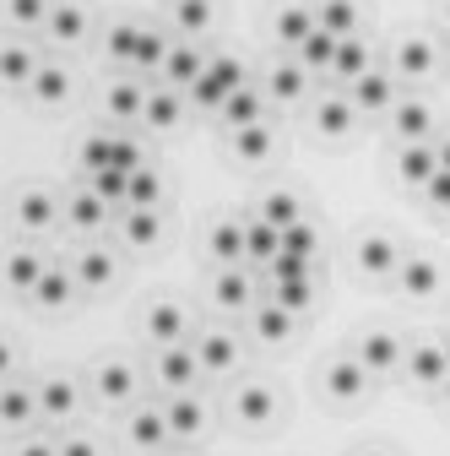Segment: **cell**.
Masks as SVG:
<instances>
[{
	"label": "cell",
	"instance_id": "6da1fadb",
	"mask_svg": "<svg viewBox=\"0 0 450 456\" xmlns=\"http://www.w3.org/2000/svg\"><path fill=\"white\" fill-rule=\"evenodd\" d=\"M239 87H245V66L234 61V54H212L206 71L190 82V98L201 109H222V103H229V93H239Z\"/></svg>",
	"mask_w": 450,
	"mask_h": 456
},
{
	"label": "cell",
	"instance_id": "7a4b0ae2",
	"mask_svg": "<svg viewBox=\"0 0 450 456\" xmlns=\"http://www.w3.org/2000/svg\"><path fill=\"white\" fill-rule=\"evenodd\" d=\"M196 375H206L201 359H196V342H168V348H157V380L168 391H185Z\"/></svg>",
	"mask_w": 450,
	"mask_h": 456
},
{
	"label": "cell",
	"instance_id": "3957f363",
	"mask_svg": "<svg viewBox=\"0 0 450 456\" xmlns=\"http://www.w3.org/2000/svg\"><path fill=\"white\" fill-rule=\"evenodd\" d=\"M358 364H364L369 375H390V370H402V364H407L402 337H390V331H369V337H358Z\"/></svg>",
	"mask_w": 450,
	"mask_h": 456
},
{
	"label": "cell",
	"instance_id": "277c9868",
	"mask_svg": "<svg viewBox=\"0 0 450 456\" xmlns=\"http://www.w3.org/2000/svg\"><path fill=\"white\" fill-rule=\"evenodd\" d=\"M212 256L222 266L250 261V217H222V223H212Z\"/></svg>",
	"mask_w": 450,
	"mask_h": 456
},
{
	"label": "cell",
	"instance_id": "5b68a950",
	"mask_svg": "<svg viewBox=\"0 0 450 456\" xmlns=\"http://www.w3.org/2000/svg\"><path fill=\"white\" fill-rule=\"evenodd\" d=\"M348 98H353V109H364V114L397 109V82H390V71H364L358 82H348Z\"/></svg>",
	"mask_w": 450,
	"mask_h": 456
},
{
	"label": "cell",
	"instance_id": "8992f818",
	"mask_svg": "<svg viewBox=\"0 0 450 456\" xmlns=\"http://www.w3.org/2000/svg\"><path fill=\"white\" fill-rule=\"evenodd\" d=\"M206 71V54L190 44V38H174V49H168V61H163V77L157 82H168V87H185L190 93V82Z\"/></svg>",
	"mask_w": 450,
	"mask_h": 456
},
{
	"label": "cell",
	"instance_id": "52a82bcc",
	"mask_svg": "<svg viewBox=\"0 0 450 456\" xmlns=\"http://www.w3.org/2000/svg\"><path fill=\"white\" fill-rule=\"evenodd\" d=\"M407 370H413V380H423V386H445V375H450L445 342H434V337L413 342V348H407Z\"/></svg>",
	"mask_w": 450,
	"mask_h": 456
},
{
	"label": "cell",
	"instance_id": "ba28073f",
	"mask_svg": "<svg viewBox=\"0 0 450 456\" xmlns=\"http://www.w3.org/2000/svg\"><path fill=\"white\" fill-rule=\"evenodd\" d=\"M390 126H397L402 147H407V142H434V114H429V103H418V98H397V109H390Z\"/></svg>",
	"mask_w": 450,
	"mask_h": 456
},
{
	"label": "cell",
	"instance_id": "9c48e42d",
	"mask_svg": "<svg viewBox=\"0 0 450 456\" xmlns=\"http://www.w3.org/2000/svg\"><path fill=\"white\" fill-rule=\"evenodd\" d=\"M217 305H229V310H245L255 294H261V272H245V266H222L217 272Z\"/></svg>",
	"mask_w": 450,
	"mask_h": 456
},
{
	"label": "cell",
	"instance_id": "30bf717a",
	"mask_svg": "<svg viewBox=\"0 0 450 456\" xmlns=\"http://www.w3.org/2000/svg\"><path fill=\"white\" fill-rule=\"evenodd\" d=\"M397 289H402L407 299H429V294L439 289V266H434L429 256H402V266H397Z\"/></svg>",
	"mask_w": 450,
	"mask_h": 456
},
{
	"label": "cell",
	"instance_id": "8fae6325",
	"mask_svg": "<svg viewBox=\"0 0 450 456\" xmlns=\"http://www.w3.org/2000/svg\"><path fill=\"white\" fill-rule=\"evenodd\" d=\"M397 266H402V250L390 245L385 234L358 240V272H364V277H397Z\"/></svg>",
	"mask_w": 450,
	"mask_h": 456
},
{
	"label": "cell",
	"instance_id": "7c38bea8",
	"mask_svg": "<svg viewBox=\"0 0 450 456\" xmlns=\"http://www.w3.org/2000/svg\"><path fill=\"white\" fill-rule=\"evenodd\" d=\"M147 93H152V87H141L136 77H120V82H108L103 103H108V114H115V120H141V114H147Z\"/></svg>",
	"mask_w": 450,
	"mask_h": 456
},
{
	"label": "cell",
	"instance_id": "4fadbf2b",
	"mask_svg": "<svg viewBox=\"0 0 450 456\" xmlns=\"http://www.w3.org/2000/svg\"><path fill=\"white\" fill-rule=\"evenodd\" d=\"M397 175H402L407 185H429V180L439 175V152H434V142H407L402 158H397Z\"/></svg>",
	"mask_w": 450,
	"mask_h": 456
},
{
	"label": "cell",
	"instance_id": "5bb4252c",
	"mask_svg": "<svg viewBox=\"0 0 450 456\" xmlns=\"http://www.w3.org/2000/svg\"><path fill=\"white\" fill-rule=\"evenodd\" d=\"M353 120H358V109H353V98H315V131L320 136H348L353 131Z\"/></svg>",
	"mask_w": 450,
	"mask_h": 456
},
{
	"label": "cell",
	"instance_id": "9a60e30c",
	"mask_svg": "<svg viewBox=\"0 0 450 456\" xmlns=\"http://www.w3.org/2000/svg\"><path fill=\"white\" fill-rule=\"evenodd\" d=\"M196 359H201L206 375H229V370L239 364V348H234L229 331H206V337L196 342Z\"/></svg>",
	"mask_w": 450,
	"mask_h": 456
},
{
	"label": "cell",
	"instance_id": "2e32d148",
	"mask_svg": "<svg viewBox=\"0 0 450 456\" xmlns=\"http://www.w3.org/2000/svg\"><path fill=\"white\" fill-rule=\"evenodd\" d=\"M71 413H76V380L49 375L38 386V419H71Z\"/></svg>",
	"mask_w": 450,
	"mask_h": 456
},
{
	"label": "cell",
	"instance_id": "e0dca14e",
	"mask_svg": "<svg viewBox=\"0 0 450 456\" xmlns=\"http://www.w3.org/2000/svg\"><path fill=\"white\" fill-rule=\"evenodd\" d=\"M277 413V396H271V386H261V380H245L239 391H234V419H245V424H266Z\"/></svg>",
	"mask_w": 450,
	"mask_h": 456
},
{
	"label": "cell",
	"instance_id": "ac0fdd59",
	"mask_svg": "<svg viewBox=\"0 0 450 456\" xmlns=\"http://www.w3.org/2000/svg\"><path fill=\"white\" fill-rule=\"evenodd\" d=\"M364 380H369V370L358 364V354H353V359H336V364L325 370V396H336V403H353V396L364 391Z\"/></svg>",
	"mask_w": 450,
	"mask_h": 456
},
{
	"label": "cell",
	"instance_id": "d6986e66",
	"mask_svg": "<svg viewBox=\"0 0 450 456\" xmlns=\"http://www.w3.org/2000/svg\"><path fill=\"white\" fill-rule=\"evenodd\" d=\"M364 71H374V66H369V44H364L358 33L336 38V61H331V77H342V82H358Z\"/></svg>",
	"mask_w": 450,
	"mask_h": 456
},
{
	"label": "cell",
	"instance_id": "ffe728a7",
	"mask_svg": "<svg viewBox=\"0 0 450 456\" xmlns=\"http://www.w3.org/2000/svg\"><path fill=\"white\" fill-rule=\"evenodd\" d=\"M429 71H434V38L407 33L397 44V77H429Z\"/></svg>",
	"mask_w": 450,
	"mask_h": 456
},
{
	"label": "cell",
	"instance_id": "44dd1931",
	"mask_svg": "<svg viewBox=\"0 0 450 456\" xmlns=\"http://www.w3.org/2000/svg\"><path fill=\"white\" fill-rule=\"evenodd\" d=\"M147 331H152V342H157V348H168V342H180V337H185V310H180L174 299H157V305L147 310Z\"/></svg>",
	"mask_w": 450,
	"mask_h": 456
},
{
	"label": "cell",
	"instance_id": "7402d4cb",
	"mask_svg": "<svg viewBox=\"0 0 450 456\" xmlns=\"http://www.w3.org/2000/svg\"><path fill=\"white\" fill-rule=\"evenodd\" d=\"M71 272H76L82 289H108V282H115V256L92 245V250H82V256H76V266H71Z\"/></svg>",
	"mask_w": 450,
	"mask_h": 456
},
{
	"label": "cell",
	"instance_id": "603a6c76",
	"mask_svg": "<svg viewBox=\"0 0 450 456\" xmlns=\"http://www.w3.org/2000/svg\"><path fill=\"white\" fill-rule=\"evenodd\" d=\"M49 223H54V196L22 191V196H17V228H28V234H44Z\"/></svg>",
	"mask_w": 450,
	"mask_h": 456
},
{
	"label": "cell",
	"instance_id": "cb8c5ba5",
	"mask_svg": "<svg viewBox=\"0 0 450 456\" xmlns=\"http://www.w3.org/2000/svg\"><path fill=\"white\" fill-rule=\"evenodd\" d=\"M315 22H320L331 38H348V33H358V6H353V0H320V6H315Z\"/></svg>",
	"mask_w": 450,
	"mask_h": 456
},
{
	"label": "cell",
	"instance_id": "d4e9b609",
	"mask_svg": "<svg viewBox=\"0 0 450 456\" xmlns=\"http://www.w3.org/2000/svg\"><path fill=\"white\" fill-rule=\"evenodd\" d=\"M304 66L299 61H283V66H271V77H266V93L277 98V103H299L304 98Z\"/></svg>",
	"mask_w": 450,
	"mask_h": 456
},
{
	"label": "cell",
	"instance_id": "484cf974",
	"mask_svg": "<svg viewBox=\"0 0 450 456\" xmlns=\"http://www.w3.org/2000/svg\"><path fill=\"white\" fill-rule=\"evenodd\" d=\"M255 217L271 223V228H293V223H304V207H299V196H288V191H271V196H261Z\"/></svg>",
	"mask_w": 450,
	"mask_h": 456
},
{
	"label": "cell",
	"instance_id": "4316f807",
	"mask_svg": "<svg viewBox=\"0 0 450 456\" xmlns=\"http://www.w3.org/2000/svg\"><path fill=\"white\" fill-rule=\"evenodd\" d=\"M320 22H315V6H299V0H293V6H283V12H277V38H283V44H304L309 33H315Z\"/></svg>",
	"mask_w": 450,
	"mask_h": 456
},
{
	"label": "cell",
	"instance_id": "83f0119b",
	"mask_svg": "<svg viewBox=\"0 0 450 456\" xmlns=\"http://www.w3.org/2000/svg\"><path fill=\"white\" fill-rule=\"evenodd\" d=\"M217 114H222V126H229V131H239V126H255V120H261V93L245 82L239 93H229V103H222Z\"/></svg>",
	"mask_w": 450,
	"mask_h": 456
},
{
	"label": "cell",
	"instance_id": "f1b7e54d",
	"mask_svg": "<svg viewBox=\"0 0 450 456\" xmlns=\"http://www.w3.org/2000/svg\"><path fill=\"white\" fill-rule=\"evenodd\" d=\"M92 391L103 396V403H131V391H136V375H131L125 364H103V370L92 375Z\"/></svg>",
	"mask_w": 450,
	"mask_h": 456
},
{
	"label": "cell",
	"instance_id": "f546056e",
	"mask_svg": "<svg viewBox=\"0 0 450 456\" xmlns=\"http://www.w3.org/2000/svg\"><path fill=\"white\" fill-rule=\"evenodd\" d=\"M71 289H76V272H66V266H44V277H38L33 299L54 310V305H66V299H71Z\"/></svg>",
	"mask_w": 450,
	"mask_h": 456
},
{
	"label": "cell",
	"instance_id": "4dcf8cb0",
	"mask_svg": "<svg viewBox=\"0 0 450 456\" xmlns=\"http://www.w3.org/2000/svg\"><path fill=\"white\" fill-rule=\"evenodd\" d=\"M44 33H49V38H60V44H76V38L87 33V17H82V6H71V0H60V6L49 12Z\"/></svg>",
	"mask_w": 450,
	"mask_h": 456
},
{
	"label": "cell",
	"instance_id": "1f68e13d",
	"mask_svg": "<svg viewBox=\"0 0 450 456\" xmlns=\"http://www.w3.org/2000/svg\"><path fill=\"white\" fill-rule=\"evenodd\" d=\"M255 331H261L266 342H283V337L293 331V310H283L277 299L261 294V305H255Z\"/></svg>",
	"mask_w": 450,
	"mask_h": 456
},
{
	"label": "cell",
	"instance_id": "d6a6232c",
	"mask_svg": "<svg viewBox=\"0 0 450 456\" xmlns=\"http://www.w3.org/2000/svg\"><path fill=\"white\" fill-rule=\"evenodd\" d=\"M147 126H174L180 120V87H168V82H157L152 93H147V114H141Z\"/></svg>",
	"mask_w": 450,
	"mask_h": 456
},
{
	"label": "cell",
	"instance_id": "836d02e7",
	"mask_svg": "<svg viewBox=\"0 0 450 456\" xmlns=\"http://www.w3.org/2000/svg\"><path fill=\"white\" fill-rule=\"evenodd\" d=\"M331 61H336V38H331L325 28H315V33L299 44V66H304V71H331Z\"/></svg>",
	"mask_w": 450,
	"mask_h": 456
},
{
	"label": "cell",
	"instance_id": "e575fe53",
	"mask_svg": "<svg viewBox=\"0 0 450 456\" xmlns=\"http://www.w3.org/2000/svg\"><path fill=\"white\" fill-rule=\"evenodd\" d=\"M168 435H174V429H168V419L152 413V408H141V413L131 419V445H141V451H157Z\"/></svg>",
	"mask_w": 450,
	"mask_h": 456
},
{
	"label": "cell",
	"instance_id": "d590c367",
	"mask_svg": "<svg viewBox=\"0 0 450 456\" xmlns=\"http://www.w3.org/2000/svg\"><path fill=\"white\" fill-rule=\"evenodd\" d=\"M163 419H168V429H174V435H196L201 429V403H196V396H185V391H174V403H168L163 408Z\"/></svg>",
	"mask_w": 450,
	"mask_h": 456
},
{
	"label": "cell",
	"instance_id": "8d00e7d4",
	"mask_svg": "<svg viewBox=\"0 0 450 456\" xmlns=\"http://www.w3.org/2000/svg\"><path fill=\"white\" fill-rule=\"evenodd\" d=\"M120 212H125L120 228H125L131 245H152V240H157V228H163V223H157V207H120Z\"/></svg>",
	"mask_w": 450,
	"mask_h": 456
},
{
	"label": "cell",
	"instance_id": "74e56055",
	"mask_svg": "<svg viewBox=\"0 0 450 456\" xmlns=\"http://www.w3.org/2000/svg\"><path fill=\"white\" fill-rule=\"evenodd\" d=\"M33 413H38V391H33V386H22V380H6V424H12V429H22Z\"/></svg>",
	"mask_w": 450,
	"mask_h": 456
},
{
	"label": "cell",
	"instance_id": "f35d334b",
	"mask_svg": "<svg viewBox=\"0 0 450 456\" xmlns=\"http://www.w3.org/2000/svg\"><path fill=\"white\" fill-rule=\"evenodd\" d=\"M103 212H108V201H103L92 185H87V191H76V196L66 201V217H71L76 228H98V223H103Z\"/></svg>",
	"mask_w": 450,
	"mask_h": 456
},
{
	"label": "cell",
	"instance_id": "ab89813d",
	"mask_svg": "<svg viewBox=\"0 0 450 456\" xmlns=\"http://www.w3.org/2000/svg\"><path fill=\"white\" fill-rule=\"evenodd\" d=\"M108 61H120V66H131L136 71V54H141V28H131V22H120V28H108Z\"/></svg>",
	"mask_w": 450,
	"mask_h": 456
},
{
	"label": "cell",
	"instance_id": "60d3db41",
	"mask_svg": "<svg viewBox=\"0 0 450 456\" xmlns=\"http://www.w3.org/2000/svg\"><path fill=\"white\" fill-rule=\"evenodd\" d=\"M229 142H234L239 158H266V152H271V126H266V120L239 126V131H229Z\"/></svg>",
	"mask_w": 450,
	"mask_h": 456
},
{
	"label": "cell",
	"instance_id": "b9f144b4",
	"mask_svg": "<svg viewBox=\"0 0 450 456\" xmlns=\"http://www.w3.org/2000/svg\"><path fill=\"white\" fill-rule=\"evenodd\" d=\"M44 266H49V261H44L33 245H22V250L12 256V282H17L22 294H33V289H38V277H44Z\"/></svg>",
	"mask_w": 450,
	"mask_h": 456
},
{
	"label": "cell",
	"instance_id": "7bdbcfd3",
	"mask_svg": "<svg viewBox=\"0 0 450 456\" xmlns=\"http://www.w3.org/2000/svg\"><path fill=\"white\" fill-rule=\"evenodd\" d=\"M28 87H33V98H44V103H60V98L71 93V77H66L60 66H38V77H33Z\"/></svg>",
	"mask_w": 450,
	"mask_h": 456
},
{
	"label": "cell",
	"instance_id": "ee69618b",
	"mask_svg": "<svg viewBox=\"0 0 450 456\" xmlns=\"http://www.w3.org/2000/svg\"><path fill=\"white\" fill-rule=\"evenodd\" d=\"M157 196H163V185H157V175H152V168H131L125 207H157Z\"/></svg>",
	"mask_w": 450,
	"mask_h": 456
},
{
	"label": "cell",
	"instance_id": "f6af8a7d",
	"mask_svg": "<svg viewBox=\"0 0 450 456\" xmlns=\"http://www.w3.org/2000/svg\"><path fill=\"white\" fill-rule=\"evenodd\" d=\"M174 28L206 33V28H212V0H174Z\"/></svg>",
	"mask_w": 450,
	"mask_h": 456
},
{
	"label": "cell",
	"instance_id": "bcb514c9",
	"mask_svg": "<svg viewBox=\"0 0 450 456\" xmlns=\"http://www.w3.org/2000/svg\"><path fill=\"white\" fill-rule=\"evenodd\" d=\"M33 77H38V66H33L28 44H22V38H12V44H6V82H17V87H22V82H33Z\"/></svg>",
	"mask_w": 450,
	"mask_h": 456
},
{
	"label": "cell",
	"instance_id": "7dc6e473",
	"mask_svg": "<svg viewBox=\"0 0 450 456\" xmlns=\"http://www.w3.org/2000/svg\"><path fill=\"white\" fill-rule=\"evenodd\" d=\"M6 12H12V22L17 28H33V22H49V0H6Z\"/></svg>",
	"mask_w": 450,
	"mask_h": 456
},
{
	"label": "cell",
	"instance_id": "c3c4849f",
	"mask_svg": "<svg viewBox=\"0 0 450 456\" xmlns=\"http://www.w3.org/2000/svg\"><path fill=\"white\" fill-rule=\"evenodd\" d=\"M17 456H60V445H49L44 435H33V440H22V445H17Z\"/></svg>",
	"mask_w": 450,
	"mask_h": 456
},
{
	"label": "cell",
	"instance_id": "681fc988",
	"mask_svg": "<svg viewBox=\"0 0 450 456\" xmlns=\"http://www.w3.org/2000/svg\"><path fill=\"white\" fill-rule=\"evenodd\" d=\"M60 456H98V445L82 440V435H66V440H60Z\"/></svg>",
	"mask_w": 450,
	"mask_h": 456
},
{
	"label": "cell",
	"instance_id": "f907efd6",
	"mask_svg": "<svg viewBox=\"0 0 450 456\" xmlns=\"http://www.w3.org/2000/svg\"><path fill=\"white\" fill-rule=\"evenodd\" d=\"M434 152H439V168H450V136H434Z\"/></svg>",
	"mask_w": 450,
	"mask_h": 456
},
{
	"label": "cell",
	"instance_id": "816d5d0a",
	"mask_svg": "<svg viewBox=\"0 0 450 456\" xmlns=\"http://www.w3.org/2000/svg\"><path fill=\"white\" fill-rule=\"evenodd\" d=\"M439 17H445V28H450V0H445V6H439Z\"/></svg>",
	"mask_w": 450,
	"mask_h": 456
},
{
	"label": "cell",
	"instance_id": "f5cc1de1",
	"mask_svg": "<svg viewBox=\"0 0 450 456\" xmlns=\"http://www.w3.org/2000/svg\"><path fill=\"white\" fill-rule=\"evenodd\" d=\"M445 396H450V375H445Z\"/></svg>",
	"mask_w": 450,
	"mask_h": 456
},
{
	"label": "cell",
	"instance_id": "db71d44e",
	"mask_svg": "<svg viewBox=\"0 0 450 456\" xmlns=\"http://www.w3.org/2000/svg\"><path fill=\"white\" fill-rule=\"evenodd\" d=\"M369 456H380V451H369Z\"/></svg>",
	"mask_w": 450,
	"mask_h": 456
}]
</instances>
